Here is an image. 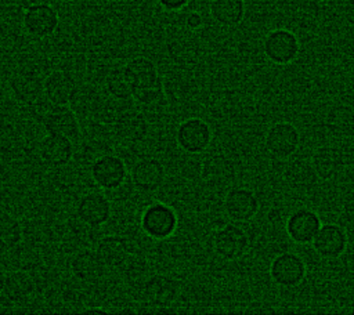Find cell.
Returning <instances> with one entry per match:
<instances>
[{
    "instance_id": "44dd1931",
    "label": "cell",
    "mask_w": 354,
    "mask_h": 315,
    "mask_svg": "<svg viewBox=\"0 0 354 315\" xmlns=\"http://www.w3.org/2000/svg\"><path fill=\"white\" fill-rule=\"evenodd\" d=\"M69 267L72 275L84 283H97L104 278L106 269L95 250L88 249L76 251L71 258Z\"/></svg>"
},
{
    "instance_id": "f546056e",
    "label": "cell",
    "mask_w": 354,
    "mask_h": 315,
    "mask_svg": "<svg viewBox=\"0 0 354 315\" xmlns=\"http://www.w3.org/2000/svg\"><path fill=\"white\" fill-rule=\"evenodd\" d=\"M203 17L199 11H189L185 18H184V23L189 30H198L203 26Z\"/></svg>"
},
{
    "instance_id": "484cf974",
    "label": "cell",
    "mask_w": 354,
    "mask_h": 315,
    "mask_svg": "<svg viewBox=\"0 0 354 315\" xmlns=\"http://www.w3.org/2000/svg\"><path fill=\"white\" fill-rule=\"evenodd\" d=\"M35 287L36 283L33 278L26 271L17 269L6 275L1 294L12 303H21L33 294Z\"/></svg>"
},
{
    "instance_id": "6da1fadb",
    "label": "cell",
    "mask_w": 354,
    "mask_h": 315,
    "mask_svg": "<svg viewBox=\"0 0 354 315\" xmlns=\"http://www.w3.org/2000/svg\"><path fill=\"white\" fill-rule=\"evenodd\" d=\"M131 84V98L140 105H153L163 98V79L156 64L144 55L130 58L124 65Z\"/></svg>"
},
{
    "instance_id": "836d02e7",
    "label": "cell",
    "mask_w": 354,
    "mask_h": 315,
    "mask_svg": "<svg viewBox=\"0 0 354 315\" xmlns=\"http://www.w3.org/2000/svg\"><path fill=\"white\" fill-rule=\"evenodd\" d=\"M7 250H8V247H7V246L0 240V258L7 253Z\"/></svg>"
},
{
    "instance_id": "ba28073f",
    "label": "cell",
    "mask_w": 354,
    "mask_h": 315,
    "mask_svg": "<svg viewBox=\"0 0 354 315\" xmlns=\"http://www.w3.org/2000/svg\"><path fill=\"white\" fill-rule=\"evenodd\" d=\"M223 209L231 221L245 224L257 216L260 200L253 189L248 187H232L224 196Z\"/></svg>"
},
{
    "instance_id": "ac0fdd59",
    "label": "cell",
    "mask_w": 354,
    "mask_h": 315,
    "mask_svg": "<svg viewBox=\"0 0 354 315\" xmlns=\"http://www.w3.org/2000/svg\"><path fill=\"white\" fill-rule=\"evenodd\" d=\"M180 289L181 285L176 278L155 274L144 283V296L148 303L155 307H169L177 300Z\"/></svg>"
},
{
    "instance_id": "7402d4cb",
    "label": "cell",
    "mask_w": 354,
    "mask_h": 315,
    "mask_svg": "<svg viewBox=\"0 0 354 315\" xmlns=\"http://www.w3.org/2000/svg\"><path fill=\"white\" fill-rule=\"evenodd\" d=\"M115 135L124 142H140L149 131V124L144 113L138 111H124L113 122Z\"/></svg>"
},
{
    "instance_id": "277c9868",
    "label": "cell",
    "mask_w": 354,
    "mask_h": 315,
    "mask_svg": "<svg viewBox=\"0 0 354 315\" xmlns=\"http://www.w3.org/2000/svg\"><path fill=\"white\" fill-rule=\"evenodd\" d=\"M264 148L274 159L292 158L300 148V131L290 122H275L264 134Z\"/></svg>"
},
{
    "instance_id": "9a60e30c",
    "label": "cell",
    "mask_w": 354,
    "mask_h": 315,
    "mask_svg": "<svg viewBox=\"0 0 354 315\" xmlns=\"http://www.w3.org/2000/svg\"><path fill=\"white\" fill-rule=\"evenodd\" d=\"M166 178L163 163L156 158H142L137 160L130 170L131 184L144 193L158 191Z\"/></svg>"
},
{
    "instance_id": "d6986e66",
    "label": "cell",
    "mask_w": 354,
    "mask_h": 315,
    "mask_svg": "<svg viewBox=\"0 0 354 315\" xmlns=\"http://www.w3.org/2000/svg\"><path fill=\"white\" fill-rule=\"evenodd\" d=\"M73 141L58 134H48L39 142V158L50 167H62L73 158Z\"/></svg>"
},
{
    "instance_id": "8fae6325",
    "label": "cell",
    "mask_w": 354,
    "mask_h": 315,
    "mask_svg": "<svg viewBox=\"0 0 354 315\" xmlns=\"http://www.w3.org/2000/svg\"><path fill=\"white\" fill-rule=\"evenodd\" d=\"M59 14L51 4L32 7L22 14V28L33 39L53 36L59 26Z\"/></svg>"
},
{
    "instance_id": "1f68e13d",
    "label": "cell",
    "mask_w": 354,
    "mask_h": 315,
    "mask_svg": "<svg viewBox=\"0 0 354 315\" xmlns=\"http://www.w3.org/2000/svg\"><path fill=\"white\" fill-rule=\"evenodd\" d=\"M83 312L84 314H106L108 311L104 308H98V307H90V308H86Z\"/></svg>"
},
{
    "instance_id": "2e32d148",
    "label": "cell",
    "mask_w": 354,
    "mask_h": 315,
    "mask_svg": "<svg viewBox=\"0 0 354 315\" xmlns=\"http://www.w3.org/2000/svg\"><path fill=\"white\" fill-rule=\"evenodd\" d=\"M75 213L88 228H100L109 221L112 206L104 193L88 192L79 199Z\"/></svg>"
},
{
    "instance_id": "f1b7e54d",
    "label": "cell",
    "mask_w": 354,
    "mask_h": 315,
    "mask_svg": "<svg viewBox=\"0 0 354 315\" xmlns=\"http://www.w3.org/2000/svg\"><path fill=\"white\" fill-rule=\"evenodd\" d=\"M156 3L163 11L177 12L184 10L191 3V0H156Z\"/></svg>"
},
{
    "instance_id": "d4e9b609",
    "label": "cell",
    "mask_w": 354,
    "mask_h": 315,
    "mask_svg": "<svg viewBox=\"0 0 354 315\" xmlns=\"http://www.w3.org/2000/svg\"><path fill=\"white\" fill-rule=\"evenodd\" d=\"M246 12L245 0H210V18L220 26L232 28L239 25Z\"/></svg>"
},
{
    "instance_id": "ffe728a7",
    "label": "cell",
    "mask_w": 354,
    "mask_h": 315,
    "mask_svg": "<svg viewBox=\"0 0 354 315\" xmlns=\"http://www.w3.org/2000/svg\"><path fill=\"white\" fill-rule=\"evenodd\" d=\"M282 177L288 187L296 191L310 189L319 181L310 158L303 156H297L293 159L289 158L288 163L283 167Z\"/></svg>"
},
{
    "instance_id": "4316f807",
    "label": "cell",
    "mask_w": 354,
    "mask_h": 315,
    "mask_svg": "<svg viewBox=\"0 0 354 315\" xmlns=\"http://www.w3.org/2000/svg\"><path fill=\"white\" fill-rule=\"evenodd\" d=\"M106 93L119 101H127L131 98V84L126 76L124 66L116 65L105 75Z\"/></svg>"
},
{
    "instance_id": "9c48e42d",
    "label": "cell",
    "mask_w": 354,
    "mask_h": 315,
    "mask_svg": "<svg viewBox=\"0 0 354 315\" xmlns=\"http://www.w3.org/2000/svg\"><path fill=\"white\" fill-rule=\"evenodd\" d=\"M90 174L98 188L115 191L124 184L130 173L127 171V166L122 158L112 153H105L93 162Z\"/></svg>"
},
{
    "instance_id": "7a4b0ae2",
    "label": "cell",
    "mask_w": 354,
    "mask_h": 315,
    "mask_svg": "<svg viewBox=\"0 0 354 315\" xmlns=\"http://www.w3.org/2000/svg\"><path fill=\"white\" fill-rule=\"evenodd\" d=\"M178 227V216L176 210L163 202L148 204L140 216L141 231L153 240L169 239Z\"/></svg>"
},
{
    "instance_id": "e575fe53",
    "label": "cell",
    "mask_w": 354,
    "mask_h": 315,
    "mask_svg": "<svg viewBox=\"0 0 354 315\" xmlns=\"http://www.w3.org/2000/svg\"><path fill=\"white\" fill-rule=\"evenodd\" d=\"M1 213H3V209H1V207H0V216H1Z\"/></svg>"
},
{
    "instance_id": "30bf717a",
    "label": "cell",
    "mask_w": 354,
    "mask_h": 315,
    "mask_svg": "<svg viewBox=\"0 0 354 315\" xmlns=\"http://www.w3.org/2000/svg\"><path fill=\"white\" fill-rule=\"evenodd\" d=\"M321 225V217L315 210L299 207L289 213L285 221V232L296 245H311Z\"/></svg>"
},
{
    "instance_id": "7c38bea8",
    "label": "cell",
    "mask_w": 354,
    "mask_h": 315,
    "mask_svg": "<svg viewBox=\"0 0 354 315\" xmlns=\"http://www.w3.org/2000/svg\"><path fill=\"white\" fill-rule=\"evenodd\" d=\"M348 245L346 229L335 222L322 224L311 242L313 250L324 260H335L340 257Z\"/></svg>"
},
{
    "instance_id": "5b68a950",
    "label": "cell",
    "mask_w": 354,
    "mask_h": 315,
    "mask_svg": "<svg viewBox=\"0 0 354 315\" xmlns=\"http://www.w3.org/2000/svg\"><path fill=\"white\" fill-rule=\"evenodd\" d=\"M213 130L202 117H187L176 130V142L178 148L188 155H201L212 144Z\"/></svg>"
},
{
    "instance_id": "d6a6232c",
    "label": "cell",
    "mask_w": 354,
    "mask_h": 315,
    "mask_svg": "<svg viewBox=\"0 0 354 315\" xmlns=\"http://www.w3.org/2000/svg\"><path fill=\"white\" fill-rule=\"evenodd\" d=\"M6 272H4V269L0 267V294H1V292H3V287H4V280H6Z\"/></svg>"
},
{
    "instance_id": "4fadbf2b",
    "label": "cell",
    "mask_w": 354,
    "mask_h": 315,
    "mask_svg": "<svg viewBox=\"0 0 354 315\" xmlns=\"http://www.w3.org/2000/svg\"><path fill=\"white\" fill-rule=\"evenodd\" d=\"M44 98L50 105L64 106L69 105L77 93L75 77L62 69L51 70L43 80Z\"/></svg>"
},
{
    "instance_id": "5bb4252c",
    "label": "cell",
    "mask_w": 354,
    "mask_h": 315,
    "mask_svg": "<svg viewBox=\"0 0 354 315\" xmlns=\"http://www.w3.org/2000/svg\"><path fill=\"white\" fill-rule=\"evenodd\" d=\"M43 80L33 70H18L8 79V87L14 98L26 106H35L44 98Z\"/></svg>"
},
{
    "instance_id": "603a6c76",
    "label": "cell",
    "mask_w": 354,
    "mask_h": 315,
    "mask_svg": "<svg viewBox=\"0 0 354 315\" xmlns=\"http://www.w3.org/2000/svg\"><path fill=\"white\" fill-rule=\"evenodd\" d=\"M314 170L319 180L329 181L340 174L343 170V153L339 148L332 145H322L314 149L310 156Z\"/></svg>"
},
{
    "instance_id": "e0dca14e",
    "label": "cell",
    "mask_w": 354,
    "mask_h": 315,
    "mask_svg": "<svg viewBox=\"0 0 354 315\" xmlns=\"http://www.w3.org/2000/svg\"><path fill=\"white\" fill-rule=\"evenodd\" d=\"M41 123L48 134L64 135L72 141H76L80 137L79 119L69 105H51V108L44 112Z\"/></svg>"
},
{
    "instance_id": "3957f363",
    "label": "cell",
    "mask_w": 354,
    "mask_h": 315,
    "mask_svg": "<svg viewBox=\"0 0 354 315\" xmlns=\"http://www.w3.org/2000/svg\"><path fill=\"white\" fill-rule=\"evenodd\" d=\"M213 251L225 261L242 258L250 247V236L241 222H228L217 228L212 236Z\"/></svg>"
},
{
    "instance_id": "52a82bcc",
    "label": "cell",
    "mask_w": 354,
    "mask_h": 315,
    "mask_svg": "<svg viewBox=\"0 0 354 315\" xmlns=\"http://www.w3.org/2000/svg\"><path fill=\"white\" fill-rule=\"evenodd\" d=\"M300 51L297 36L285 28L270 30L263 39V52L266 58L275 65H288L293 62Z\"/></svg>"
},
{
    "instance_id": "cb8c5ba5",
    "label": "cell",
    "mask_w": 354,
    "mask_h": 315,
    "mask_svg": "<svg viewBox=\"0 0 354 315\" xmlns=\"http://www.w3.org/2000/svg\"><path fill=\"white\" fill-rule=\"evenodd\" d=\"M95 253L106 268H116L127 261L130 247L124 238L118 235H105L97 242Z\"/></svg>"
},
{
    "instance_id": "83f0119b",
    "label": "cell",
    "mask_w": 354,
    "mask_h": 315,
    "mask_svg": "<svg viewBox=\"0 0 354 315\" xmlns=\"http://www.w3.org/2000/svg\"><path fill=\"white\" fill-rule=\"evenodd\" d=\"M24 236L21 222L8 211L3 210L0 216V240L8 247H17Z\"/></svg>"
},
{
    "instance_id": "4dcf8cb0",
    "label": "cell",
    "mask_w": 354,
    "mask_h": 315,
    "mask_svg": "<svg viewBox=\"0 0 354 315\" xmlns=\"http://www.w3.org/2000/svg\"><path fill=\"white\" fill-rule=\"evenodd\" d=\"M53 0H18L19 6L25 10L32 8V7H37V6H44V4H51Z\"/></svg>"
},
{
    "instance_id": "8992f818",
    "label": "cell",
    "mask_w": 354,
    "mask_h": 315,
    "mask_svg": "<svg viewBox=\"0 0 354 315\" xmlns=\"http://www.w3.org/2000/svg\"><path fill=\"white\" fill-rule=\"evenodd\" d=\"M268 274L277 286L292 289L304 280L307 265L300 254L295 251H282L271 260Z\"/></svg>"
}]
</instances>
